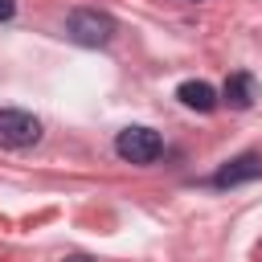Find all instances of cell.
Wrapping results in <instances>:
<instances>
[{
    "label": "cell",
    "mask_w": 262,
    "mask_h": 262,
    "mask_svg": "<svg viewBox=\"0 0 262 262\" xmlns=\"http://www.w3.org/2000/svg\"><path fill=\"white\" fill-rule=\"evenodd\" d=\"M66 37L78 45H106L115 37V20L98 8H74L66 16Z\"/></svg>",
    "instance_id": "1"
},
{
    "label": "cell",
    "mask_w": 262,
    "mask_h": 262,
    "mask_svg": "<svg viewBox=\"0 0 262 262\" xmlns=\"http://www.w3.org/2000/svg\"><path fill=\"white\" fill-rule=\"evenodd\" d=\"M115 151H119L127 164H151V160L164 151V139H160L151 127H127V131H119Z\"/></svg>",
    "instance_id": "2"
},
{
    "label": "cell",
    "mask_w": 262,
    "mask_h": 262,
    "mask_svg": "<svg viewBox=\"0 0 262 262\" xmlns=\"http://www.w3.org/2000/svg\"><path fill=\"white\" fill-rule=\"evenodd\" d=\"M41 139V119L29 115V111H0V147H29Z\"/></svg>",
    "instance_id": "3"
},
{
    "label": "cell",
    "mask_w": 262,
    "mask_h": 262,
    "mask_svg": "<svg viewBox=\"0 0 262 262\" xmlns=\"http://www.w3.org/2000/svg\"><path fill=\"white\" fill-rule=\"evenodd\" d=\"M254 176H262V156H258V151H246V156H233L225 168H217L213 184H217V188H233V184H246V180H254Z\"/></svg>",
    "instance_id": "4"
},
{
    "label": "cell",
    "mask_w": 262,
    "mask_h": 262,
    "mask_svg": "<svg viewBox=\"0 0 262 262\" xmlns=\"http://www.w3.org/2000/svg\"><path fill=\"white\" fill-rule=\"evenodd\" d=\"M221 98H225L233 111H250V106H254V98H258V82H254V74H246V70L229 74V78H225Z\"/></svg>",
    "instance_id": "5"
},
{
    "label": "cell",
    "mask_w": 262,
    "mask_h": 262,
    "mask_svg": "<svg viewBox=\"0 0 262 262\" xmlns=\"http://www.w3.org/2000/svg\"><path fill=\"white\" fill-rule=\"evenodd\" d=\"M176 98H180L188 111H201V115H209V111L217 106V90H213L209 82H196V78H192V82H180V86H176Z\"/></svg>",
    "instance_id": "6"
},
{
    "label": "cell",
    "mask_w": 262,
    "mask_h": 262,
    "mask_svg": "<svg viewBox=\"0 0 262 262\" xmlns=\"http://www.w3.org/2000/svg\"><path fill=\"white\" fill-rule=\"evenodd\" d=\"M16 12V0H0V20H8Z\"/></svg>",
    "instance_id": "7"
},
{
    "label": "cell",
    "mask_w": 262,
    "mask_h": 262,
    "mask_svg": "<svg viewBox=\"0 0 262 262\" xmlns=\"http://www.w3.org/2000/svg\"><path fill=\"white\" fill-rule=\"evenodd\" d=\"M66 262H94V258H86V254H74V258H66Z\"/></svg>",
    "instance_id": "8"
}]
</instances>
